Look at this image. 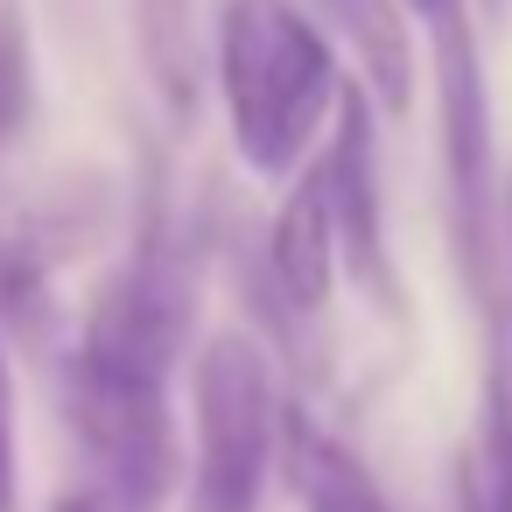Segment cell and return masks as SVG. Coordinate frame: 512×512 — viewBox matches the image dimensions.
Masks as SVG:
<instances>
[{
	"instance_id": "1",
	"label": "cell",
	"mask_w": 512,
	"mask_h": 512,
	"mask_svg": "<svg viewBox=\"0 0 512 512\" xmlns=\"http://www.w3.org/2000/svg\"><path fill=\"white\" fill-rule=\"evenodd\" d=\"M337 36L295 0H225L218 8V92L246 169L288 176L323 120H337Z\"/></svg>"
},
{
	"instance_id": "2",
	"label": "cell",
	"mask_w": 512,
	"mask_h": 512,
	"mask_svg": "<svg viewBox=\"0 0 512 512\" xmlns=\"http://www.w3.org/2000/svg\"><path fill=\"white\" fill-rule=\"evenodd\" d=\"M288 407L246 330H211L190 358V512H260Z\"/></svg>"
},
{
	"instance_id": "3",
	"label": "cell",
	"mask_w": 512,
	"mask_h": 512,
	"mask_svg": "<svg viewBox=\"0 0 512 512\" xmlns=\"http://www.w3.org/2000/svg\"><path fill=\"white\" fill-rule=\"evenodd\" d=\"M435 106H442V183H449V253L463 288L477 295L484 323L498 309V148H491V92H484V57L470 36L463 0L435 15Z\"/></svg>"
},
{
	"instance_id": "4",
	"label": "cell",
	"mask_w": 512,
	"mask_h": 512,
	"mask_svg": "<svg viewBox=\"0 0 512 512\" xmlns=\"http://www.w3.org/2000/svg\"><path fill=\"white\" fill-rule=\"evenodd\" d=\"M64 414H71L113 512H162V498L183 484V435H176L169 379L71 351L64 358Z\"/></svg>"
},
{
	"instance_id": "5",
	"label": "cell",
	"mask_w": 512,
	"mask_h": 512,
	"mask_svg": "<svg viewBox=\"0 0 512 512\" xmlns=\"http://www.w3.org/2000/svg\"><path fill=\"white\" fill-rule=\"evenodd\" d=\"M323 155V183H330V211H337V246H344V267L351 281L379 302V309H407L400 295V274H393V246H386V190H379V106L365 85L344 92L337 106V127L330 141L316 148Z\"/></svg>"
},
{
	"instance_id": "6",
	"label": "cell",
	"mask_w": 512,
	"mask_h": 512,
	"mask_svg": "<svg viewBox=\"0 0 512 512\" xmlns=\"http://www.w3.org/2000/svg\"><path fill=\"white\" fill-rule=\"evenodd\" d=\"M267 239V281L281 288V302L316 323L330 309V288H337V267H344V246H337V211H330V183H323V155H309L274 211V225L260 232Z\"/></svg>"
},
{
	"instance_id": "7",
	"label": "cell",
	"mask_w": 512,
	"mask_h": 512,
	"mask_svg": "<svg viewBox=\"0 0 512 512\" xmlns=\"http://www.w3.org/2000/svg\"><path fill=\"white\" fill-rule=\"evenodd\" d=\"M127 29L148 92L169 106V120H197L204 106V8L197 0H127Z\"/></svg>"
},
{
	"instance_id": "8",
	"label": "cell",
	"mask_w": 512,
	"mask_h": 512,
	"mask_svg": "<svg viewBox=\"0 0 512 512\" xmlns=\"http://www.w3.org/2000/svg\"><path fill=\"white\" fill-rule=\"evenodd\" d=\"M316 22H323L337 43H351L372 106L400 120V113L414 106V43H407L400 0H316Z\"/></svg>"
},
{
	"instance_id": "9",
	"label": "cell",
	"mask_w": 512,
	"mask_h": 512,
	"mask_svg": "<svg viewBox=\"0 0 512 512\" xmlns=\"http://www.w3.org/2000/svg\"><path fill=\"white\" fill-rule=\"evenodd\" d=\"M281 463H288V484L302 498V512H393L379 477L365 470V456L337 435H323L302 407L288 414V442H281Z\"/></svg>"
},
{
	"instance_id": "10",
	"label": "cell",
	"mask_w": 512,
	"mask_h": 512,
	"mask_svg": "<svg viewBox=\"0 0 512 512\" xmlns=\"http://www.w3.org/2000/svg\"><path fill=\"white\" fill-rule=\"evenodd\" d=\"M106 218H113V190L99 176H64V183L36 190L8 225H0V239L29 246L43 267H64V260H85L99 246Z\"/></svg>"
},
{
	"instance_id": "11",
	"label": "cell",
	"mask_w": 512,
	"mask_h": 512,
	"mask_svg": "<svg viewBox=\"0 0 512 512\" xmlns=\"http://www.w3.org/2000/svg\"><path fill=\"white\" fill-rule=\"evenodd\" d=\"M36 120V43L22 0H0V148H15Z\"/></svg>"
},
{
	"instance_id": "12",
	"label": "cell",
	"mask_w": 512,
	"mask_h": 512,
	"mask_svg": "<svg viewBox=\"0 0 512 512\" xmlns=\"http://www.w3.org/2000/svg\"><path fill=\"white\" fill-rule=\"evenodd\" d=\"M15 484H22V463H15V379H8V344H0V512H15Z\"/></svg>"
},
{
	"instance_id": "13",
	"label": "cell",
	"mask_w": 512,
	"mask_h": 512,
	"mask_svg": "<svg viewBox=\"0 0 512 512\" xmlns=\"http://www.w3.org/2000/svg\"><path fill=\"white\" fill-rule=\"evenodd\" d=\"M50 512H113V498H106L99 484H78V491H57Z\"/></svg>"
},
{
	"instance_id": "14",
	"label": "cell",
	"mask_w": 512,
	"mask_h": 512,
	"mask_svg": "<svg viewBox=\"0 0 512 512\" xmlns=\"http://www.w3.org/2000/svg\"><path fill=\"white\" fill-rule=\"evenodd\" d=\"M400 8H414V15H428V22H435L442 8H456V0H400Z\"/></svg>"
},
{
	"instance_id": "15",
	"label": "cell",
	"mask_w": 512,
	"mask_h": 512,
	"mask_svg": "<svg viewBox=\"0 0 512 512\" xmlns=\"http://www.w3.org/2000/svg\"><path fill=\"white\" fill-rule=\"evenodd\" d=\"M505 239H512V183H505Z\"/></svg>"
}]
</instances>
